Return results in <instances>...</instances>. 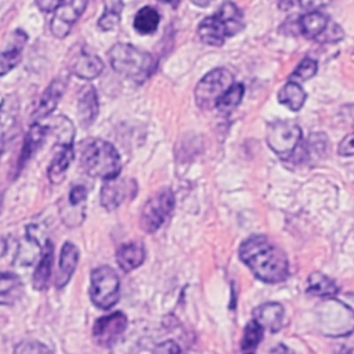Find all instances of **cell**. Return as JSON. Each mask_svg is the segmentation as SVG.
I'll return each instance as SVG.
<instances>
[{"mask_svg": "<svg viewBox=\"0 0 354 354\" xmlns=\"http://www.w3.org/2000/svg\"><path fill=\"white\" fill-rule=\"evenodd\" d=\"M239 259L263 282L277 283L288 277L285 253L263 235L245 239L239 246Z\"/></svg>", "mask_w": 354, "mask_h": 354, "instance_id": "6da1fadb", "label": "cell"}, {"mask_svg": "<svg viewBox=\"0 0 354 354\" xmlns=\"http://www.w3.org/2000/svg\"><path fill=\"white\" fill-rule=\"evenodd\" d=\"M79 163L86 174L104 180L119 176L122 169L116 148L101 138H88L80 142Z\"/></svg>", "mask_w": 354, "mask_h": 354, "instance_id": "7a4b0ae2", "label": "cell"}, {"mask_svg": "<svg viewBox=\"0 0 354 354\" xmlns=\"http://www.w3.org/2000/svg\"><path fill=\"white\" fill-rule=\"evenodd\" d=\"M242 29V11L232 1H225L216 14L201 21L198 35L209 46H221L228 37L239 33Z\"/></svg>", "mask_w": 354, "mask_h": 354, "instance_id": "3957f363", "label": "cell"}, {"mask_svg": "<svg viewBox=\"0 0 354 354\" xmlns=\"http://www.w3.org/2000/svg\"><path fill=\"white\" fill-rule=\"evenodd\" d=\"M108 57L113 71L138 83L147 80L156 66L149 53L129 43H116L108 51Z\"/></svg>", "mask_w": 354, "mask_h": 354, "instance_id": "277c9868", "label": "cell"}, {"mask_svg": "<svg viewBox=\"0 0 354 354\" xmlns=\"http://www.w3.org/2000/svg\"><path fill=\"white\" fill-rule=\"evenodd\" d=\"M119 293L120 282L113 268L101 266L91 271L88 295L94 306L101 310H108L118 303Z\"/></svg>", "mask_w": 354, "mask_h": 354, "instance_id": "5b68a950", "label": "cell"}, {"mask_svg": "<svg viewBox=\"0 0 354 354\" xmlns=\"http://www.w3.org/2000/svg\"><path fill=\"white\" fill-rule=\"evenodd\" d=\"M234 84L232 73L225 68H216L207 72L196 84L194 95L201 109H212L218 98Z\"/></svg>", "mask_w": 354, "mask_h": 354, "instance_id": "8992f818", "label": "cell"}, {"mask_svg": "<svg viewBox=\"0 0 354 354\" xmlns=\"http://www.w3.org/2000/svg\"><path fill=\"white\" fill-rule=\"evenodd\" d=\"M301 141V129L290 120L274 122L267 129V144L281 158L293 155Z\"/></svg>", "mask_w": 354, "mask_h": 354, "instance_id": "52a82bcc", "label": "cell"}, {"mask_svg": "<svg viewBox=\"0 0 354 354\" xmlns=\"http://www.w3.org/2000/svg\"><path fill=\"white\" fill-rule=\"evenodd\" d=\"M174 207V195L169 188H163L152 195L144 205L140 224L141 228L152 234L166 221Z\"/></svg>", "mask_w": 354, "mask_h": 354, "instance_id": "ba28073f", "label": "cell"}, {"mask_svg": "<svg viewBox=\"0 0 354 354\" xmlns=\"http://www.w3.org/2000/svg\"><path fill=\"white\" fill-rule=\"evenodd\" d=\"M297 28L301 35L318 41H337L343 37V30L339 25L329 21L321 11H308L297 21Z\"/></svg>", "mask_w": 354, "mask_h": 354, "instance_id": "9c48e42d", "label": "cell"}, {"mask_svg": "<svg viewBox=\"0 0 354 354\" xmlns=\"http://www.w3.org/2000/svg\"><path fill=\"white\" fill-rule=\"evenodd\" d=\"M88 1L90 0H62L54 10V15L50 22L51 33L58 39L68 36L76 21L86 10Z\"/></svg>", "mask_w": 354, "mask_h": 354, "instance_id": "30bf717a", "label": "cell"}, {"mask_svg": "<svg viewBox=\"0 0 354 354\" xmlns=\"http://www.w3.org/2000/svg\"><path fill=\"white\" fill-rule=\"evenodd\" d=\"M127 328V317L120 313H112L98 318L93 326V337L97 344L104 347L113 346Z\"/></svg>", "mask_w": 354, "mask_h": 354, "instance_id": "8fae6325", "label": "cell"}, {"mask_svg": "<svg viewBox=\"0 0 354 354\" xmlns=\"http://www.w3.org/2000/svg\"><path fill=\"white\" fill-rule=\"evenodd\" d=\"M136 191H137V185L134 180L122 178L119 176L113 178H108L104 181L100 192L101 205L106 210H115L126 199L133 198L136 195Z\"/></svg>", "mask_w": 354, "mask_h": 354, "instance_id": "7c38bea8", "label": "cell"}, {"mask_svg": "<svg viewBox=\"0 0 354 354\" xmlns=\"http://www.w3.org/2000/svg\"><path fill=\"white\" fill-rule=\"evenodd\" d=\"M26 40L28 36L21 29H15L12 33H10L3 50L0 51V76L7 75L19 64Z\"/></svg>", "mask_w": 354, "mask_h": 354, "instance_id": "4fadbf2b", "label": "cell"}, {"mask_svg": "<svg viewBox=\"0 0 354 354\" xmlns=\"http://www.w3.org/2000/svg\"><path fill=\"white\" fill-rule=\"evenodd\" d=\"M19 101L15 94L6 95L0 102V158L6 149L7 141L11 137L17 123Z\"/></svg>", "mask_w": 354, "mask_h": 354, "instance_id": "5bb4252c", "label": "cell"}, {"mask_svg": "<svg viewBox=\"0 0 354 354\" xmlns=\"http://www.w3.org/2000/svg\"><path fill=\"white\" fill-rule=\"evenodd\" d=\"M68 68L75 76L84 80H91L101 75L104 64L97 55L80 48L76 51L75 55L71 57Z\"/></svg>", "mask_w": 354, "mask_h": 354, "instance_id": "9a60e30c", "label": "cell"}, {"mask_svg": "<svg viewBox=\"0 0 354 354\" xmlns=\"http://www.w3.org/2000/svg\"><path fill=\"white\" fill-rule=\"evenodd\" d=\"M66 83L68 82L64 77H57L47 86V88L43 91L33 109L35 122L47 118L57 108L58 101L65 91Z\"/></svg>", "mask_w": 354, "mask_h": 354, "instance_id": "2e32d148", "label": "cell"}, {"mask_svg": "<svg viewBox=\"0 0 354 354\" xmlns=\"http://www.w3.org/2000/svg\"><path fill=\"white\" fill-rule=\"evenodd\" d=\"M253 319L263 328V330L275 333L282 328L283 307L275 301L263 303L254 308Z\"/></svg>", "mask_w": 354, "mask_h": 354, "instance_id": "e0dca14e", "label": "cell"}, {"mask_svg": "<svg viewBox=\"0 0 354 354\" xmlns=\"http://www.w3.org/2000/svg\"><path fill=\"white\" fill-rule=\"evenodd\" d=\"M77 261H79V249L72 242H65L61 249L58 271L54 279L55 288L61 289L69 282L72 274L75 272Z\"/></svg>", "mask_w": 354, "mask_h": 354, "instance_id": "ac0fdd59", "label": "cell"}, {"mask_svg": "<svg viewBox=\"0 0 354 354\" xmlns=\"http://www.w3.org/2000/svg\"><path fill=\"white\" fill-rule=\"evenodd\" d=\"M98 115V97L93 86H84L77 97V116L82 126H90Z\"/></svg>", "mask_w": 354, "mask_h": 354, "instance_id": "d6986e66", "label": "cell"}, {"mask_svg": "<svg viewBox=\"0 0 354 354\" xmlns=\"http://www.w3.org/2000/svg\"><path fill=\"white\" fill-rule=\"evenodd\" d=\"M145 259V249L141 242H129L119 246L116 252V261L124 271H133L142 264Z\"/></svg>", "mask_w": 354, "mask_h": 354, "instance_id": "ffe728a7", "label": "cell"}, {"mask_svg": "<svg viewBox=\"0 0 354 354\" xmlns=\"http://www.w3.org/2000/svg\"><path fill=\"white\" fill-rule=\"evenodd\" d=\"M59 145L61 148L53 158L47 170L48 180L53 184H59L64 180V176L73 159V145L72 144H59Z\"/></svg>", "mask_w": 354, "mask_h": 354, "instance_id": "44dd1931", "label": "cell"}, {"mask_svg": "<svg viewBox=\"0 0 354 354\" xmlns=\"http://www.w3.org/2000/svg\"><path fill=\"white\" fill-rule=\"evenodd\" d=\"M53 259H54V246L50 241H47L43 246L40 261L33 272L32 283L35 289L43 290L47 288L48 279L51 277V270H53Z\"/></svg>", "mask_w": 354, "mask_h": 354, "instance_id": "7402d4cb", "label": "cell"}, {"mask_svg": "<svg viewBox=\"0 0 354 354\" xmlns=\"http://www.w3.org/2000/svg\"><path fill=\"white\" fill-rule=\"evenodd\" d=\"M24 293V285L18 275L11 272H0V306H11L17 303Z\"/></svg>", "mask_w": 354, "mask_h": 354, "instance_id": "603a6c76", "label": "cell"}, {"mask_svg": "<svg viewBox=\"0 0 354 354\" xmlns=\"http://www.w3.org/2000/svg\"><path fill=\"white\" fill-rule=\"evenodd\" d=\"M48 131V126L46 124H41L40 120L35 122L28 134H26V138H25V142H24V147H22V151H21V158H19V166H22L35 152L36 149L41 145L46 134Z\"/></svg>", "mask_w": 354, "mask_h": 354, "instance_id": "cb8c5ba5", "label": "cell"}, {"mask_svg": "<svg viewBox=\"0 0 354 354\" xmlns=\"http://www.w3.org/2000/svg\"><path fill=\"white\" fill-rule=\"evenodd\" d=\"M307 292L314 295V296H318V297L330 299V297L337 295L339 288L329 277H326L322 272L315 271V272H311L308 275Z\"/></svg>", "mask_w": 354, "mask_h": 354, "instance_id": "d4e9b609", "label": "cell"}, {"mask_svg": "<svg viewBox=\"0 0 354 354\" xmlns=\"http://www.w3.org/2000/svg\"><path fill=\"white\" fill-rule=\"evenodd\" d=\"M307 94L297 82L289 80L278 93V101L290 111H299L306 102Z\"/></svg>", "mask_w": 354, "mask_h": 354, "instance_id": "484cf974", "label": "cell"}, {"mask_svg": "<svg viewBox=\"0 0 354 354\" xmlns=\"http://www.w3.org/2000/svg\"><path fill=\"white\" fill-rule=\"evenodd\" d=\"M159 21H160L159 12L155 8L147 6L138 10V12L134 17L133 25L140 35H149L158 29Z\"/></svg>", "mask_w": 354, "mask_h": 354, "instance_id": "4316f807", "label": "cell"}, {"mask_svg": "<svg viewBox=\"0 0 354 354\" xmlns=\"http://www.w3.org/2000/svg\"><path fill=\"white\" fill-rule=\"evenodd\" d=\"M124 0H105L104 12L98 19V26L102 30H112L120 21Z\"/></svg>", "mask_w": 354, "mask_h": 354, "instance_id": "83f0119b", "label": "cell"}, {"mask_svg": "<svg viewBox=\"0 0 354 354\" xmlns=\"http://www.w3.org/2000/svg\"><path fill=\"white\" fill-rule=\"evenodd\" d=\"M243 86L241 83H234L216 102V109L223 112V113H228L231 111H234L239 104L241 100L243 97Z\"/></svg>", "mask_w": 354, "mask_h": 354, "instance_id": "f1b7e54d", "label": "cell"}, {"mask_svg": "<svg viewBox=\"0 0 354 354\" xmlns=\"http://www.w3.org/2000/svg\"><path fill=\"white\" fill-rule=\"evenodd\" d=\"M263 339V328L254 321L252 319L243 330V336L241 340V350L245 353H253L259 343Z\"/></svg>", "mask_w": 354, "mask_h": 354, "instance_id": "f546056e", "label": "cell"}, {"mask_svg": "<svg viewBox=\"0 0 354 354\" xmlns=\"http://www.w3.org/2000/svg\"><path fill=\"white\" fill-rule=\"evenodd\" d=\"M317 69H318L317 61L310 58V57H306L304 59H301V62L296 66V69L290 75V80L297 82V83L299 82H306L317 73Z\"/></svg>", "mask_w": 354, "mask_h": 354, "instance_id": "4dcf8cb0", "label": "cell"}, {"mask_svg": "<svg viewBox=\"0 0 354 354\" xmlns=\"http://www.w3.org/2000/svg\"><path fill=\"white\" fill-rule=\"evenodd\" d=\"M86 196H87V189L83 185H75L69 191L68 203L71 206H79L80 203H83L86 201Z\"/></svg>", "mask_w": 354, "mask_h": 354, "instance_id": "1f68e13d", "label": "cell"}, {"mask_svg": "<svg viewBox=\"0 0 354 354\" xmlns=\"http://www.w3.org/2000/svg\"><path fill=\"white\" fill-rule=\"evenodd\" d=\"M333 0H295V4L297 3L301 10L306 12L308 11H319L321 8L329 6Z\"/></svg>", "mask_w": 354, "mask_h": 354, "instance_id": "d6a6232c", "label": "cell"}, {"mask_svg": "<svg viewBox=\"0 0 354 354\" xmlns=\"http://www.w3.org/2000/svg\"><path fill=\"white\" fill-rule=\"evenodd\" d=\"M14 351L15 353H44V351H50V348H47L44 344L39 342H24V343H19Z\"/></svg>", "mask_w": 354, "mask_h": 354, "instance_id": "836d02e7", "label": "cell"}, {"mask_svg": "<svg viewBox=\"0 0 354 354\" xmlns=\"http://www.w3.org/2000/svg\"><path fill=\"white\" fill-rule=\"evenodd\" d=\"M337 153L342 156H351L354 155V131L347 134L337 147Z\"/></svg>", "mask_w": 354, "mask_h": 354, "instance_id": "e575fe53", "label": "cell"}, {"mask_svg": "<svg viewBox=\"0 0 354 354\" xmlns=\"http://www.w3.org/2000/svg\"><path fill=\"white\" fill-rule=\"evenodd\" d=\"M62 0H36L37 7L44 12H51Z\"/></svg>", "mask_w": 354, "mask_h": 354, "instance_id": "d590c367", "label": "cell"}, {"mask_svg": "<svg viewBox=\"0 0 354 354\" xmlns=\"http://www.w3.org/2000/svg\"><path fill=\"white\" fill-rule=\"evenodd\" d=\"M213 1H214V0H191V3L195 4V6H198V7H207V6H210Z\"/></svg>", "mask_w": 354, "mask_h": 354, "instance_id": "8d00e7d4", "label": "cell"}, {"mask_svg": "<svg viewBox=\"0 0 354 354\" xmlns=\"http://www.w3.org/2000/svg\"><path fill=\"white\" fill-rule=\"evenodd\" d=\"M159 1H163V3H167V4H173V6H176L180 0H159Z\"/></svg>", "mask_w": 354, "mask_h": 354, "instance_id": "74e56055", "label": "cell"}]
</instances>
